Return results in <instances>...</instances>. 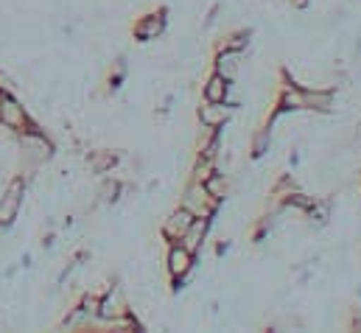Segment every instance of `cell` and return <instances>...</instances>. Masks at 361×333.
I'll use <instances>...</instances> for the list:
<instances>
[{"mask_svg":"<svg viewBox=\"0 0 361 333\" xmlns=\"http://www.w3.org/2000/svg\"><path fill=\"white\" fill-rule=\"evenodd\" d=\"M182 207H188L196 219H210V216L216 213V207H219V199H216V196H210V190L204 188V182L193 179V182L188 185V190H185Z\"/></svg>","mask_w":361,"mask_h":333,"instance_id":"cell-1","label":"cell"},{"mask_svg":"<svg viewBox=\"0 0 361 333\" xmlns=\"http://www.w3.org/2000/svg\"><path fill=\"white\" fill-rule=\"evenodd\" d=\"M0 123L8 126V129L17 132V135H25V132L37 129V123L31 121V115L25 112V107H23L8 90H6V95H3V115H0Z\"/></svg>","mask_w":361,"mask_h":333,"instance_id":"cell-2","label":"cell"},{"mask_svg":"<svg viewBox=\"0 0 361 333\" xmlns=\"http://www.w3.org/2000/svg\"><path fill=\"white\" fill-rule=\"evenodd\" d=\"M23 196H25V182L17 176L8 182V188L0 193V227L3 224H11L23 207Z\"/></svg>","mask_w":361,"mask_h":333,"instance_id":"cell-3","label":"cell"},{"mask_svg":"<svg viewBox=\"0 0 361 333\" xmlns=\"http://www.w3.org/2000/svg\"><path fill=\"white\" fill-rule=\"evenodd\" d=\"M123 314H129V305H126L123 294H121L118 289L104 291V294H101V300H98V322H104V325L109 328V322L121 320Z\"/></svg>","mask_w":361,"mask_h":333,"instance_id":"cell-4","label":"cell"},{"mask_svg":"<svg viewBox=\"0 0 361 333\" xmlns=\"http://www.w3.org/2000/svg\"><path fill=\"white\" fill-rule=\"evenodd\" d=\"M193 213L188 210V207H177L166 222H163V238L169 241V244H180L182 236L188 233V227L193 224Z\"/></svg>","mask_w":361,"mask_h":333,"instance_id":"cell-5","label":"cell"},{"mask_svg":"<svg viewBox=\"0 0 361 333\" xmlns=\"http://www.w3.org/2000/svg\"><path fill=\"white\" fill-rule=\"evenodd\" d=\"M193 252L185 250L182 244H171L169 247V255H166V269H169V274L174 277V280H185L188 277V272L193 269Z\"/></svg>","mask_w":361,"mask_h":333,"instance_id":"cell-6","label":"cell"},{"mask_svg":"<svg viewBox=\"0 0 361 333\" xmlns=\"http://www.w3.org/2000/svg\"><path fill=\"white\" fill-rule=\"evenodd\" d=\"M166 31V11H152V14H143L137 23H135V37L140 42H149V40H157L160 34Z\"/></svg>","mask_w":361,"mask_h":333,"instance_id":"cell-7","label":"cell"},{"mask_svg":"<svg viewBox=\"0 0 361 333\" xmlns=\"http://www.w3.org/2000/svg\"><path fill=\"white\" fill-rule=\"evenodd\" d=\"M227 118H230L227 101H204V107L199 109V121L204 129H219L227 123Z\"/></svg>","mask_w":361,"mask_h":333,"instance_id":"cell-8","label":"cell"},{"mask_svg":"<svg viewBox=\"0 0 361 333\" xmlns=\"http://www.w3.org/2000/svg\"><path fill=\"white\" fill-rule=\"evenodd\" d=\"M207 222H210V219H193V224L188 227V233L182 236V241H180L185 250H190L193 255L199 252L202 241H204V236H207Z\"/></svg>","mask_w":361,"mask_h":333,"instance_id":"cell-9","label":"cell"},{"mask_svg":"<svg viewBox=\"0 0 361 333\" xmlns=\"http://www.w3.org/2000/svg\"><path fill=\"white\" fill-rule=\"evenodd\" d=\"M238 59H241L238 51H219V56H216V73L224 76L227 82H233L235 73H238Z\"/></svg>","mask_w":361,"mask_h":333,"instance_id":"cell-10","label":"cell"},{"mask_svg":"<svg viewBox=\"0 0 361 333\" xmlns=\"http://www.w3.org/2000/svg\"><path fill=\"white\" fill-rule=\"evenodd\" d=\"M331 101H334V92L331 90H302V109H331Z\"/></svg>","mask_w":361,"mask_h":333,"instance_id":"cell-11","label":"cell"},{"mask_svg":"<svg viewBox=\"0 0 361 333\" xmlns=\"http://www.w3.org/2000/svg\"><path fill=\"white\" fill-rule=\"evenodd\" d=\"M204 101H227V95H230V82L224 79V76H219V73H213L207 82H204Z\"/></svg>","mask_w":361,"mask_h":333,"instance_id":"cell-12","label":"cell"},{"mask_svg":"<svg viewBox=\"0 0 361 333\" xmlns=\"http://www.w3.org/2000/svg\"><path fill=\"white\" fill-rule=\"evenodd\" d=\"M115 155L112 152H92L90 155V168L95 171V174H106V171H112V166H115Z\"/></svg>","mask_w":361,"mask_h":333,"instance_id":"cell-13","label":"cell"},{"mask_svg":"<svg viewBox=\"0 0 361 333\" xmlns=\"http://www.w3.org/2000/svg\"><path fill=\"white\" fill-rule=\"evenodd\" d=\"M204 188L210 190V196H216V199L221 202V199H224V193H227V179H224L219 171H213V174L204 179Z\"/></svg>","mask_w":361,"mask_h":333,"instance_id":"cell-14","label":"cell"},{"mask_svg":"<svg viewBox=\"0 0 361 333\" xmlns=\"http://www.w3.org/2000/svg\"><path fill=\"white\" fill-rule=\"evenodd\" d=\"M98 196H101V202H118V196H121V182H118V179H106V182L101 185Z\"/></svg>","mask_w":361,"mask_h":333,"instance_id":"cell-15","label":"cell"},{"mask_svg":"<svg viewBox=\"0 0 361 333\" xmlns=\"http://www.w3.org/2000/svg\"><path fill=\"white\" fill-rule=\"evenodd\" d=\"M267 149H269V129H261V132H258V138L252 140V157L267 155Z\"/></svg>","mask_w":361,"mask_h":333,"instance_id":"cell-16","label":"cell"},{"mask_svg":"<svg viewBox=\"0 0 361 333\" xmlns=\"http://www.w3.org/2000/svg\"><path fill=\"white\" fill-rule=\"evenodd\" d=\"M291 6H294V8H305V6H308V0H291Z\"/></svg>","mask_w":361,"mask_h":333,"instance_id":"cell-17","label":"cell"},{"mask_svg":"<svg viewBox=\"0 0 361 333\" xmlns=\"http://www.w3.org/2000/svg\"><path fill=\"white\" fill-rule=\"evenodd\" d=\"M3 95H6V87H0V115H3Z\"/></svg>","mask_w":361,"mask_h":333,"instance_id":"cell-18","label":"cell"},{"mask_svg":"<svg viewBox=\"0 0 361 333\" xmlns=\"http://www.w3.org/2000/svg\"><path fill=\"white\" fill-rule=\"evenodd\" d=\"M359 135H361V123H359Z\"/></svg>","mask_w":361,"mask_h":333,"instance_id":"cell-19","label":"cell"},{"mask_svg":"<svg viewBox=\"0 0 361 333\" xmlns=\"http://www.w3.org/2000/svg\"><path fill=\"white\" fill-rule=\"evenodd\" d=\"M359 182H361V174H359Z\"/></svg>","mask_w":361,"mask_h":333,"instance_id":"cell-20","label":"cell"}]
</instances>
